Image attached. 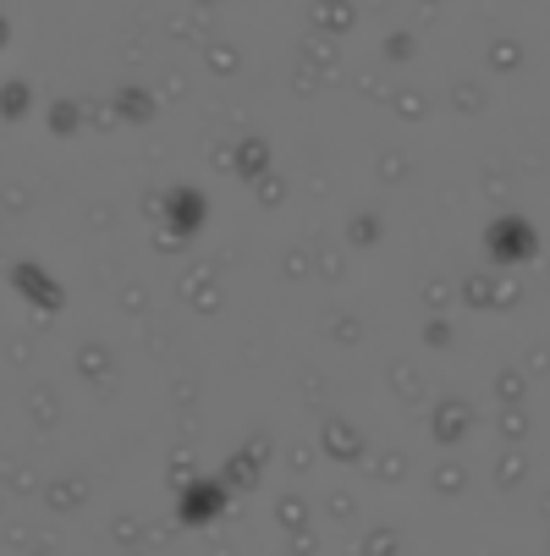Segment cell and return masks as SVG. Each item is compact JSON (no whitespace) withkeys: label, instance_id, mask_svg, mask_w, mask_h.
Wrapping results in <instances>:
<instances>
[{"label":"cell","instance_id":"cell-4","mask_svg":"<svg viewBox=\"0 0 550 556\" xmlns=\"http://www.w3.org/2000/svg\"><path fill=\"white\" fill-rule=\"evenodd\" d=\"M7 39H12V28H7V17H0V50H7Z\"/></svg>","mask_w":550,"mask_h":556},{"label":"cell","instance_id":"cell-3","mask_svg":"<svg viewBox=\"0 0 550 556\" xmlns=\"http://www.w3.org/2000/svg\"><path fill=\"white\" fill-rule=\"evenodd\" d=\"M204 215H209V199L199 193V188H177L171 199H166V220H171V231H199L204 226Z\"/></svg>","mask_w":550,"mask_h":556},{"label":"cell","instance_id":"cell-1","mask_svg":"<svg viewBox=\"0 0 550 556\" xmlns=\"http://www.w3.org/2000/svg\"><path fill=\"white\" fill-rule=\"evenodd\" d=\"M226 502H231V480H188L182 496H177V523L204 529L226 513Z\"/></svg>","mask_w":550,"mask_h":556},{"label":"cell","instance_id":"cell-2","mask_svg":"<svg viewBox=\"0 0 550 556\" xmlns=\"http://www.w3.org/2000/svg\"><path fill=\"white\" fill-rule=\"evenodd\" d=\"M485 249H490V260H501V265H523V260L534 254V231H528L517 215H507V220H496V226L485 231Z\"/></svg>","mask_w":550,"mask_h":556}]
</instances>
